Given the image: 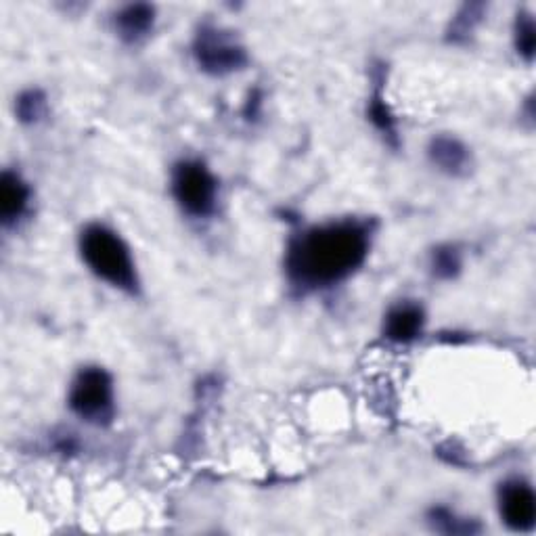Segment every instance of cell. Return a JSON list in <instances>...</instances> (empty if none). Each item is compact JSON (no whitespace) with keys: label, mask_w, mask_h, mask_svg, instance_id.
Returning a JSON list of instances; mask_svg holds the SVG:
<instances>
[{"label":"cell","mask_w":536,"mask_h":536,"mask_svg":"<svg viewBox=\"0 0 536 536\" xmlns=\"http://www.w3.org/2000/svg\"><path fill=\"white\" fill-rule=\"evenodd\" d=\"M369 252V237L359 222H331L306 231L292 243L287 268L302 285H331L359 268Z\"/></svg>","instance_id":"1"},{"label":"cell","mask_w":536,"mask_h":536,"mask_svg":"<svg viewBox=\"0 0 536 536\" xmlns=\"http://www.w3.org/2000/svg\"><path fill=\"white\" fill-rule=\"evenodd\" d=\"M80 252L91 271L124 292H137V271L128 245L107 227L93 225L82 233Z\"/></svg>","instance_id":"2"},{"label":"cell","mask_w":536,"mask_h":536,"mask_svg":"<svg viewBox=\"0 0 536 536\" xmlns=\"http://www.w3.org/2000/svg\"><path fill=\"white\" fill-rule=\"evenodd\" d=\"M72 411L91 423H103L114 415V386L111 377L99 369L88 367L78 373L70 390Z\"/></svg>","instance_id":"3"},{"label":"cell","mask_w":536,"mask_h":536,"mask_svg":"<svg viewBox=\"0 0 536 536\" xmlns=\"http://www.w3.org/2000/svg\"><path fill=\"white\" fill-rule=\"evenodd\" d=\"M178 204L191 216H208L216 204V181L201 162L178 164L172 178Z\"/></svg>","instance_id":"4"},{"label":"cell","mask_w":536,"mask_h":536,"mask_svg":"<svg viewBox=\"0 0 536 536\" xmlns=\"http://www.w3.org/2000/svg\"><path fill=\"white\" fill-rule=\"evenodd\" d=\"M197 63L210 74H229L245 63V53L233 36L218 28H204L195 40Z\"/></svg>","instance_id":"5"},{"label":"cell","mask_w":536,"mask_h":536,"mask_svg":"<svg viewBox=\"0 0 536 536\" xmlns=\"http://www.w3.org/2000/svg\"><path fill=\"white\" fill-rule=\"evenodd\" d=\"M499 507H501V518L505 524L513 530H530L536 520V497L534 490L522 482V480H511L501 488L499 495Z\"/></svg>","instance_id":"6"},{"label":"cell","mask_w":536,"mask_h":536,"mask_svg":"<svg viewBox=\"0 0 536 536\" xmlns=\"http://www.w3.org/2000/svg\"><path fill=\"white\" fill-rule=\"evenodd\" d=\"M423 329V310L415 304H398L386 317V338L398 344L413 342Z\"/></svg>","instance_id":"7"},{"label":"cell","mask_w":536,"mask_h":536,"mask_svg":"<svg viewBox=\"0 0 536 536\" xmlns=\"http://www.w3.org/2000/svg\"><path fill=\"white\" fill-rule=\"evenodd\" d=\"M30 191L26 183L21 181L17 174L5 172L3 181H0V218L5 225H11L28 208Z\"/></svg>","instance_id":"8"},{"label":"cell","mask_w":536,"mask_h":536,"mask_svg":"<svg viewBox=\"0 0 536 536\" xmlns=\"http://www.w3.org/2000/svg\"><path fill=\"white\" fill-rule=\"evenodd\" d=\"M153 17L155 11L149 5H128L116 15V30L124 40L134 42L147 36L153 28Z\"/></svg>","instance_id":"9"},{"label":"cell","mask_w":536,"mask_h":536,"mask_svg":"<svg viewBox=\"0 0 536 536\" xmlns=\"http://www.w3.org/2000/svg\"><path fill=\"white\" fill-rule=\"evenodd\" d=\"M430 158L432 162L449 174H459L469 164L467 149L451 137H438L430 145Z\"/></svg>","instance_id":"10"},{"label":"cell","mask_w":536,"mask_h":536,"mask_svg":"<svg viewBox=\"0 0 536 536\" xmlns=\"http://www.w3.org/2000/svg\"><path fill=\"white\" fill-rule=\"evenodd\" d=\"M44 111H47V103H44L40 93H26L17 101V114L24 122H38L44 116Z\"/></svg>","instance_id":"11"},{"label":"cell","mask_w":536,"mask_h":536,"mask_svg":"<svg viewBox=\"0 0 536 536\" xmlns=\"http://www.w3.org/2000/svg\"><path fill=\"white\" fill-rule=\"evenodd\" d=\"M434 271L438 277H444V279H451L453 275H457L459 266H461V260H459V254L457 250L453 248H440L436 254H434Z\"/></svg>","instance_id":"12"},{"label":"cell","mask_w":536,"mask_h":536,"mask_svg":"<svg viewBox=\"0 0 536 536\" xmlns=\"http://www.w3.org/2000/svg\"><path fill=\"white\" fill-rule=\"evenodd\" d=\"M516 44H518L520 55H524L526 59H532V55H534V21H532V17L522 15L518 19Z\"/></svg>","instance_id":"13"}]
</instances>
